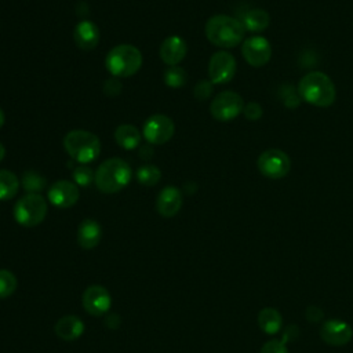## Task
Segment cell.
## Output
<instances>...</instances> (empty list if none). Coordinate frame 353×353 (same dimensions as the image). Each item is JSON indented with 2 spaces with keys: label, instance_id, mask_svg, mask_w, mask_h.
<instances>
[{
  "label": "cell",
  "instance_id": "cell-8",
  "mask_svg": "<svg viewBox=\"0 0 353 353\" xmlns=\"http://www.w3.org/2000/svg\"><path fill=\"white\" fill-rule=\"evenodd\" d=\"M259 172L270 179L284 178L290 172V157L280 149H268L256 160Z\"/></svg>",
  "mask_w": 353,
  "mask_h": 353
},
{
  "label": "cell",
  "instance_id": "cell-38",
  "mask_svg": "<svg viewBox=\"0 0 353 353\" xmlns=\"http://www.w3.org/2000/svg\"><path fill=\"white\" fill-rule=\"evenodd\" d=\"M4 156H6V148H4V145L0 142V161L4 159Z\"/></svg>",
  "mask_w": 353,
  "mask_h": 353
},
{
  "label": "cell",
  "instance_id": "cell-22",
  "mask_svg": "<svg viewBox=\"0 0 353 353\" xmlns=\"http://www.w3.org/2000/svg\"><path fill=\"white\" fill-rule=\"evenodd\" d=\"M258 324L266 334H276L281 330L283 319L274 307H263L258 314Z\"/></svg>",
  "mask_w": 353,
  "mask_h": 353
},
{
  "label": "cell",
  "instance_id": "cell-28",
  "mask_svg": "<svg viewBox=\"0 0 353 353\" xmlns=\"http://www.w3.org/2000/svg\"><path fill=\"white\" fill-rule=\"evenodd\" d=\"M73 182L77 185V186H90L92 182H94V178H95V172L92 168L81 164L79 167H76L73 170Z\"/></svg>",
  "mask_w": 353,
  "mask_h": 353
},
{
  "label": "cell",
  "instance_id": "cell-11",
  "mask_svg": "<svg viewBox=\"0 0 353 353\" xmlns=\"http://www.w3.org/2000/svg\"><path fill=\"white\" fill-rule=\"evenodd\" d=\"M241 55L245 62L254 68H261L270 61L272 47L270 43L262 36H252L243 41Z\"/></svg>",
  "mask_w": 353,
  "mask_h": 353
},
{
  "label": "cell",
  "instance_id": "cell-24",
  "mask_svg": "<svg viewBox=\"0 0 353 353\" xmlns=\"http://www.w3.org/2000/svg\"><path fill=\"white\" fill-rule=\"evenodd\" d=\"M135 176L141 185L154 186L161 178V171L154 164H143L137 170Z\"/></svg>",
  "mask_w": 353,
  "mask_h": 353
},
{
  "label": "cell",
  "instance_id": "cell-10",
  "mask_svg": "<svg viewBox=\"0 0 353 353\" xmlns=\"http://www.w3.org/2000/svg\"><path fill=\"white\" fill-rule=\"evenodd\" d=\"M236 73V59L228 51H216L208 62V76L212 84H226Z\"/></svg>",
  "mask_w": 353,
  "mask_h": 353
},
{
  "label": "cell",
  "instance_id": "cell-16",
  "mask_svg": "<svg viewBox=\"0 0 353 353\" xmlns=\"http://www.w3.org/2000/svg\"><path fill=\"white\" fill-rule=\"evenodd\" d=\"M182 192L175 186H165L156 199V210L164 218L175 216L182 207Z\"/></svg>",
  "mask_w": 353,
  "mask_h": 353
},
{
  "label": "cell",
  "instance_id": "cell-25",
  "mask_svg": "<svg viewBox=\"0 0 353 353\" xmlns=\"http://www.w3.org/2000/svg\"><path fill=\"white\" fill-rule=\"evenodd\" d=\"M21 183H22V188L28 193H40L46 188L47 181L41 174H39L33 170H29V171L23 172Z\"/></svg>",
  "mask_w": 353,
  "mask_h": 353
},
{
  "label": "cell",
  "instance_id": "cell-32",
  "mask_svg": "<svg viewBox=\"0 0 353 353\" xmlns=\"http://www.w3.org/2000/svg\"><path fill=\"white\" fill-rule=\"evenodd\" d=\"M261 353H288V350L283 341H269L262 346Z\"/></svg>",
  "mask_w": 353,
  "mask_h": 353
},
{
  "label": "cell",
  "instance_id": "cell-1",
  "mask_svg": "<svg viewBox=\"0 0 353 353\" xmlns=\"http://www.w3.org/2000/svg\"><path fill=\"white\" fill-rule=\"evenodd\" d=\"M204 32L208 41L214 46L219 48H233L243 41L245 29L241 21L225 14H218L205 22Z\"/></svg>",
  "mask_w": 353,
  "mask_h": 353
},
{
  "label": "cell",
  "instance_id": "cell-37",
  "mask_svg": "<svg viewBox=\"0 0 353 353\" xmlns=\"http://www.w3.org/2000/svg\"><path fill=\"white\" fill-rule=\"evenodd\" d=\"M4 123H6V114H4L3 109L0 108V128L4 125Z\"/></svg>",
  "mask_w": 353,
  "mask_h": 353
},
{
  "label": "cell",
  "instance_id": "cell-7",
  "mask_svg": "<svg viewBox=\"0 0 353 353\" xmlns=\"http://www.w3.org/2000/svg\"><path fill=\"white\" fill-rule=\"evenodd\" d=\"M244 109V101L234 91H222L212 99L210 105L211 116L218 121H230L236 119Z\"/></svg>",
  "mask_w": 353,
  "mask_h": 353
},
{
  "label": "cell",
  "instance_id": "cell-31",
  "mask_svg": "<svg viewBox=\"0 0 353 353\" xmlns=\"http://www.w3.org/2000/svg\"><path fill=\"white\" fill-rule=\"evenodd\" d=\"M243 113H244V117H245L247 120L255 121V120H259V119H261L263 110H262V106H261L258 102H248L247 105H244Z\"/></svg>",
  "mask_w": 353,
  "mask_h": 353
},
{
  "label": "cell",
  "instance_id": "cell-2",
  "mask_svg": "<svg viewBox=\"0 0 353 353\" xmlns=\"http://www.w3.org/2000/svg\"><path fill=\"white\" fill-rule=\"evenodd\" d=\"M131 176L132 170L125 160L120 157H110L98 165L94 182L99 192L112 194L123 190L130 183Z\"/></svg>",
  "mask_w": 353,
  "mask_h": 353
},
{
  "label": "cell",
  "instance_id": "cell-19",
  "mask_svg": "<svg viewBox=\"0 0 353 353\" xmlns=\"http://www.w3.org/2000/svg\"><path fill=\"white\" fill-rule=\"evenodd\" d=\"M102 237L101 225L94 219H84L77 229V243L84 250L95 248Z\"/></svg>",
  "mask_w": 353,
  "mask_h": 353
},
{
  "label": "cell",
  "instance_id": "cell-33",
  "mask_svg": "<svg viewBox=\"0 0 353 353\" xmlns=\"http://www.w3.org/2000/svg\"><path fill=\"white\" fill-rule=\"evenodd\" d=\"M306 319L310 320L312 323H317V321H320L323 319V312L319 307L309 306L306 309Z\"/></svg>",
  "mask_w": 353,
  "mask_h": 353
},
{
  "label": "cell",
  "instance_id": "cell-6",
  "mask_svg": "<svg viewBox=\"0 0 353 353\" xmlns=\"http://www.w3.org/2000/svg\"><path fill=\"white\" fill-rule=\"evenodd\" d=\"M48 204L40 193H26L14 205V219L25 228H33L41 223L47 215Z\"/></svg>",
  "mask_w": 353,
  "mask_h": 353
},
{
  "label": "cell",
  "instance_id": "cell-15",
  "mask_svg": "<svg viewBox=\"0 0 353 353\" xmlns=\"http://www.w3.org/2000/svg\"><path fill=\"white\" fill-rule=\"evenodd\" d=\"M188 52V46L186 41L176 34L168 36L163 40L160 44L159 55L164 63L168 66H176L179 62L183 61Z\"/></svg>",
  "mask_w": 353,
  "mask_h": 353
},
{
  "label": "cell",
  "instance_id": "cell-20",
  "mask_svg": "<svg viewBox=\"0 0 353 353\" xmlns=\"http://www.w3.org/2000/svg\"><path fill=\"white\" fill-rule=\"evenodd\" d=\"M114 141L120 148L132 150L141 143V132L134 124H120L114 131Z\"/></svg>",
  "mask_w": 353,
  "mask_h": 353
},
{
  "label": "cell",
  "instance_id": "cell-14",
  "mask_svg": "<svg viewBox=\"0 0 353 353\" xmlns=\"http://www.w3.org/2000/svg\"><path fill=\"white\" fill-rule=\"evenodd\" d=\"M320 336L323 341L332 346L346 345L353 336V328L343 320L330 319L321 324Z\"/></svg>",
  "mask_w": 353,
  "mask_h": 353
},
{
  "label": "cell",
  "instance_id": "cell-13",
  "mask_svg": "<svg viewBox=\"0 0 353 353\" xmlns=\"http://www.w3.org/2000/svg\"><path fill=\"white\" fill-rule=\"evenodd\" d=\"M47 197L54 207L69 208L77 203L80 197V190L74 182L68 179H61L54 182L50 186Z\"/></svg>",
  "mask_w": 353,
  "mask_h": 353
},
{
  "label": "cell",
  "instance_id": "cell-18",
  "mask_svg": "<svg viewBox=\"0 0 353 353\" xmlns=\"http://www.w3.org/2000/svg\"><path fill=\"white\" fill-rule=\"evenodd\" d=\"M84 328H85V325L79 316L66 314L57 321L55 334L58 335V338H61L66 342H70V341L80 338L84 332Z\"/></svg>",
  "mask_w": 353,
  "mask_h": 353
},
{
  "label": "cell",
  "instance_id": "cell-3",
  "mask_svg": "<svg viewBox=\"0 0 353 353\" xmlns=\"http://www.w3.org/2000/svg\"><path fill=\"white\" fill-rule=\"evenodd\" d=\"M298 92L305 102L319 108L331 106L336 97L332 80L323 72L306 73L299 80Z\"/></svg>",
  "mask_w": 353,
  "mask_h": 353
},
{
  "label": "cell",
  "instance_id": "cell-21",
  "mask_svg": "<svg viewBox=\"0 0 353 353\" xmlns=\"http://www.w3.org/2000/svg\"><path fill=\"white\" fill-rule=\"evenodd\" d=\"M269 22H270V17L268 11L262 8L250 10L248 12L244 14L241 21L244 29L248 32H262L269 26Z\"/></svg>",
  "mask_w": 353,
  "mask_h": 353
},
{
  "label": "cell",
  "instance_id": "cell-5",
  "mask_svg": "<svg viewBox=\"0 0 353 353\" xmlns=\"http://www.w3.org/2000/svg\"><path fill=\"white\" fill-rule=\"evenodd\" d=\"M142 66V54L132 44H119L109 50L105 68L113 77L134 76Z\"/></svg>",
  "mask_w": 353,
  "mask_h": 353
},
{
  "label": "cell",
  "instance_id": "cell-17",
  "mask_svg": "<svg viewBox=\"0 0 353 353\" xmlns=\"http://www.w3.org/2000/svg\"><path fill=\"white\" fill-rule=\"evenodd\" d=\"M99 29L98 26L88 19L80 21L73 30V40L76 46L83 51L94 50L99 43Z\"/></svg>",
  "mask_w": 353,
  "mask_h": 353
},
{
  "label": "cell",
  "instance_id": "cell-34",
  "mask_svg": "<svg viewBox=\"0 0 353 353\" xmlns=\"http://www.w3.org/2000/svg\"><path fill=\"white\" fill-rule=\"evenodd\" d=\"M138 154H139V157H141L143 161H149V160L153 157L154 150H153V148H152V146H149V145H143V146H141V149H139Z\"/></svg>",
  "mask_w": 353,
  "mask_h": 353
},
{
  "label": "cell",
  "instance_id": "cell-9",
  "mask_svg": "<svg viewBox=\"0 0 353 353\" xmlns=\"http://www.w3.org/2000/svg\"><path fill=\"white\" fill-rule=\"evenodd\" d=\"M174 132H175L174 121L163 113H156L149 116L142 128L143 138L152 145H163L168 142L172 138Z\"/></svg>",
  "mask_w": 353,
  "mask_h": 353
},
{
  "label": "cell",
  "instance_id": "cell-27",
  "mask_svg": "<svg viewBox=\"0 0 353 353\" xmlns=\"http://www.w3.org/2000/svg\"><path fill=\"white\" fill-rule=\"evenodd\" d=\"M18 281L12 272L7 269H0V299L11 296L17 290Z\"/></svg>",
  "mask_w": 353,
  "mask_h": 353
},
{
  "label": "cell",
  "instance_id": "cell-35",
  "mask_svg": "<svg viewBox=\"0 0 353 353\" xmlns=\"http://www.w3.org/2000/svg\"><path fill=\"white\" fill-rule=\"evenodd\" d=\"M76 12L79 17H87L90 10H88V6L85 1H80L77 6H76Z\"/></svg>",
  "mask_w": 353,
  "mask_h": 353
},
{
  "label": "cell",
  "instance_id": "cell-23",
  "mask_svg": "<svg viewBox=\"0 0 353 353\" xmlns=\"http://www.w3.org/2000/svg\"><path fill=\"white\" fill-rule=\"evenodd\" d=\"M19 189L18 176L10 170H0V200H11Z\"/></svg>",
  "mask_w": 353,
  "mask_h": 353
},
{
  "label": "cell",
  "instance_id": "cell-26",
  "mask_svg": "<svg viewBox=\"0 0 353 353\" xmlns=\"http://www.w3.org/2000/svg\"><path fill=\"white\" fill-rule=\"evenodd\" d=\"M163 80H164L167 87L179 88V87H183L186 84L188 76H186V72L181 66L176 65V66H170L168 69L164 70Z\"/></svg>",
  "mask_w": 353,
  "mask_h": 353
},
{
  "label": "cell",
  "instance_id": "cell-30",
  "mask_svg": "<svg viewBox=\"0 0 353 353\" xmlns=\"http://www.w3.org/2000/svg\"><path fill=\"white\" fill-rule=\"evenodd\" d=\"M123 91V84L117 77H110L103 83V92L108 97H117Z\"/></svg>",
  "mask_w": 353,
  "mask_h": 353
},
{
  "label": "cell",
  "instance_id": "cell-12",
  "mask_svg": "<svg viewBox=\"0 0 353 353\" xmlns=\"http://www.w3.org/2000/svg\"><path fill=\"white\" fill-rule=\"evenodd\" d=\"M81 303L88 314L103 316L112 306V298L105 287L94 284L87 287L83 292Z\"/></svg>",
  "mask_w": 353,
  "mask_h": 353
},
{
  "label": "cell",
  "instance_id": "cell-29",
  "mask_svg": "<svg viewBox=\"0 0 353 353\" xmlns=\"http://www.w3.org/2000/svg\"><path fill=\"white\" fill-rule=\"evenodd\" d=\"M212 88L214 84L211 83V80H200L193 88V95L197 101H205L211 97Z\"/></svg>",
  "mask_w": 353,
  "mask_h": 353
},
{
  "label": "cell",
  "instance_id": "cell-36",
  "mask_svg": "<svg viewBox=\"0 0 353 353\" xmlns=\"http://www.w3.org/2000/svg\"><path fill=\"white\" fill-rule=\"evenodd\" d=\"M183 190L188 193V194H192L194 190H196V185L193 182H186L185 186H183Z\"/></svg>",
  "mask_w": 353,
  "mask_h": 353
},
{
  "label": "cell",
  "instance_id": "cell-4",
  "mask_svg": "<svg viewBox=\"0 0 353 353\" xmlns=\"http://www.w3.org/2000/svg\"><path fill=\"white\" fill-rule=\"evenodd\" d=\"M63 148L70 159L85 165L98 159L101 153V141L94 132L72 130L63 137Z\"/></svg>",
  "mask_w": 353,
  "mask_h": 353
}]
</instances>
